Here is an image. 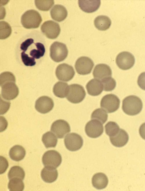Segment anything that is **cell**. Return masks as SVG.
<instances>
[{"label": "cell", "mask_w": 145, "mask_h": 191, "mask_svg": "<svg viewBox=\"0 0 145 191\" xmlns=\"http://www.w3.org/2000/svg\"><path fill=\"white\" fill-rule=\"evenodd\" d=\"M88 93L93 96H97L101 94L103 89L101 82L96 79L89 81L86 85Z\"/></svg>", "instance_id": "cell-18"}, {"label": "cell", "mask_w": 145, "mask_h": 191, "mask_svg": "<svg viewBox=\"0 0 145 191\" xmlns=\"http://www.w3.org/2000/svg\"><path fill=\"white\" fill-rule=\"evenodd\" d=\"M94 66L92 60L88 57L82 56L77 60L75 67L77 73L81 75L89 74Z\"/></svg>", "instance_id": "cell-8"}, {"label": "cell", "mask_w": 145, "mask_h": 191, "mask_svg": "<svg viewBox=\"0 0 145 191\" xmlns=\"http://www.w3.org/2000/svg\"><path fill=\"white\" fill-rule=\"evenodd\" d=\"M21 57L22 62L26 66H32L36 64L35 59L30 57L25 52L21 53Z\"/></svg>", "instance_id": "cell-36"}, {"label": "cell", "mask_w": 145, "mask_h": 191, "mask_svg": "<svg viewBox=\"0 0 145 191\" xmlns=\"http://www.w3.org/2000/svg\"><path fill=\"white\" fill-rule=\"evenodd\" d=\"M108 115L105 110L101 108L95 110L91 115L92 119H96L102 124L104 123L107 120Z\"/></svg>", "instance_id": "cell-29"}, {"label": "cell", "mask_w": 145, "mask_h": 191, "mask_svg": "<svg viewBox=\"0 0 145 191\" xmlns=\"http://www.w3.org/2000/svg\"><path fill=\"white\" fill-rule=\"evenodd\" d=\"M110 139L113 145L117 147H121L127 144L129 136L127 133L124 130L120 129L117 134L110 137Z\"/></svg>", "instance_id": "cell-17"}, {"label": "cell", "mask_w": 145, "mask_h": 191, "mask_svg": "<svg viewBox=\"0 0 145 191\" xmlns=\"http://www.w3.org/2000/svg\"><path fill=\"white\" fill-rule=\"evenodd\" d=\"M101 4L100 0H79V6L83 11L92 13L97 10Z\"/></svg>", "instance_id": "cell-21"}, {"label": "cell", "mask_w": 145, "mask_h": 191, "mask_svg": "<svg viewBox=\"0 0 145 191\" xmlns=\"http://www.w3.org/2000/svg\"><path fill=\"white\" fill-rule=\"evenodd\" d=\"M15 83L12 82H7L1 86V95L5 100H12L18 96L19 90Z\"/></svg>", "instance_id": "cell-14"}, {"label": "cell", "mask_w": 145, "mask_h": 191, "mask_svg": "<svg viewBox=\"0 0 145 191\" xmlns=\"http://www.w3.org/2000/svg\"><path fill=\"white\" fill-rule=\"evenodd\" d=\"M8 176L10 180L14 177L23 180L25 176V173L22 168L18 166H15L10 168Z\"/></svg>", "instance_id": "cell-30"}, {"label": "cell", "mask_w": 145, "mask_h": 191, "mask_svg": "<svg viewBox=\"0 0 145 191\" xmlns=\"http://www.w3.org/2000/svg\"><path fill=\"white\" fill-rule=\"evenodd\" d=\"M85 131L88 137L93 138H97L100 136L104 131L102 123L97 120L92 119L86 124Z\"/></svg>", "instance_id": "cell-10"}, {"label": "cell", "mask_w": 145, "mask_h": 191, "mask_svg": "<svg viewBox=\"0 0 145 191\" xmlns=\"http://www.w3.org/2000/svg\"><path fill=\"white\" fill-rule=\"evenodd\" d=\"M86 96V92L84 87L77 84H72L69 87V90L66 98L68 101L74 104L81 102Z\"/></svg>", "instance_id": "cell-4"}, {"label": "cell", "mask_w": 145, "mask_h": 191, "mask_svg": "<svg viewBox=\"0 0 145 191\" xmlns=\"http://www.w3.org/2000/svg\"><path fill=\"white\" fill-rule=\"evenodd\" d=\"M55 74L58 79L60 80L68 82L73 78L75 71L73 67L67 64H59L56 68Z\"/></svg>", "instance_id": "cell-9"}, {"label": "cell", "mask_w": 145, "mask_h": 191, "mask_svg": "<svg viewBox=\"0 0 145 191\" xmlns=\"http://www.w3.org/2000/svg\"><path fill=\"white\" fill-rule=\"evenodd\" d=\"M94 25L98 30L105 31L110 27L111 21L108 17L100 15L97 17L94 21Z\"/></svg>", "instance_id": "cell-25"}, {"label": "cell", "mask_w": 145, "mask_h": 191, "mask_svg": "<svg viewBox=\"0 0 145 191\" xmlns=\"http://www.w3.org/2000/svg\"><path fill=\"white\" fill-rule=\"evenodd\" d=\"M51 131L59 138H62L70 131L68 123L64 120H56L52 124Z\"/></svg>", "instance_id": "cell-13"}, {"label": "cell", "mask_w": 145, "mask_h": 191, "mask_svg": "<svg viewBox=\"0 0 145 191\" xmlns=\"http://www.w3.org/2000/svg\"><path fill=\"white\" fill-rule=\"evenodd\" d=\"M42 140L46 148L56 147L57 139L55 134L51 131H48L44 134Z\"/></svg>", "instance_id": "cell-26"}, {"label": "cell", "mask_w": 145, "mask_h": 191, "mask_svg": "<svg viewBox=\"0 0 145 191\" xmlns=\"http://www.w3.org/2000/svg\"><path fill=\"white\" fill-rule=\"evenodd\" d=\"M120 100L116 95L110 94L104 96L100 102L101 107L104 109L108 113L116 111L119 108Z\"/></svg>", "instance_id": "cell-5"}, {"label": "cell", "mask_w": 145, "mask_h": 191, "mask_svg": "<svg viewBox=\"0 0 145 191\" xmlns=\"http://www.w3.org/2000/svg\"><path fill=\"white\" fill-rule=\"evenodd\" d=\"M50 56L54 61L59 62L67 57L68 51L66 45L62 43L55 42L50 46Z\"/></svg>", "instance_id": "cell-3"}, {"label": "cell", "mask_w": 145, "mask_h": 191, "mask_svg": "<svg viewBox=\"0 0 145 191\" xmlns=\"http://www.w3.org/2000/svg\"><path fill=\"white\" fill-rule=\"evenodd\" d=\"M42 21L40 14L33 10L26 11L21 17V21L23 26L28 29L37 28Z\"/></svg>", "instance_id": "cell-2"}, {"label": "cell", "mask_w": 145, "mask_h": 191, "mask_svg": "<svg viewBox=\"0 0 145 191\" xmlns=\"http://www.w3.org/2000/svg\"><path fill=\"white\" fill-rule=\"evenodd\" d=\"M134 56L130 53L123 51L119 53L116 59V63L118 66L122 70L130 69L135 63Z\"/></svg>", "instance_id": "cell-6"}, {"label": "cell", "mask_w": 145, "mask_h": 191, "mask_svg": "<svg viewBox=\"0 0 145 191\" xmlns=\"http://www.w3.org/2000/svg\"><path fill=\"white\" fill-rule=\"evenodd\" d=\"M69 87L68 84L62 82H58L54 86L53 91L57 97L64 98L66 97L68 94Z\"/></svg>", "instance_id": "cell-24"}, {"label": "cell", "mask_w": 145, "mask_h": 191, "mask_svg": "<svg viewBox=\"0 0 145 191\" xmlns=\"http://www.w3.org/2000/svg\"><path fill=\"white\" fill-rule=\"evenodd\" d=\"M42 161L45 166H52L56 168L61 164L62 158L60 154L57 151L50 150L44 153Z\"/></svg>", "instance_id": "cell-11"}, {"label": "cell", "mask_w": 145, "mask_h": 191, "mask_svg": "<svg viewBox=\"0 0 145 191\" xmlns=\"http://www.w3.org/2000/svg\"><path fill=\"white\" fill-rule=\"evenodd\" d=\"M50 15L54 20L60 22L66 17L68 12L66 8L63 6L57 4L54 6L50 10Z\"/></svg>", "instance_id": "cell-20"}, {"label": "cell", "mask_w": 145, "mask_h": 191, "mask_svg": "<svg viewBox=\"0 0 145 191\" xmlns=\"http://www.w3.org/2000/svg\"><path fill=\"white\" fill-rule=\"evenodd\" d=\"M37 8L42 11L48 10L54 4L53 0H35Z\"/></svg>", "instance_id": "cell-34"}, {"label": "cell", "mask_w": 145, "mask_h": 191, "mask_svg": "<svg viewBox=\"0 0 145 191\" xmlns=\"http://www.w3.org/2000/svg\"><path fill=\"white\" fill-rule=\"evenodd\" d=\"M103 89L105 91H111L113 90L116 86L115 80L111 77L104 78L101 80Z\"/></svg>", "instance_id": "cell-33"}, {"label": "cell", "mask_w": 145, "mask_h": 191, "mask_svg": "<svg viewBox=\"0 0 145 191\" xmlns=\"http://www.w3.org/2000/svg\"><path fill=\"white\" fill-rule=\"evenodd\" d=\"M10 82H15V78L12 73L9 72H5L1 74L0 84L1 87L5 83Z\"/></svg>", "instance_id": "cell-35"}, {"label": "cell", "mask_w": 145, "mask_h": 191, "mask_svg": "<svg viewBox=\"0 0 145 191\" xmlns=\"http://www.w3.org/2000/svg\"><path fill=\"white\" fill-rule=\"evenodd\" d=\"M33 42L34 40L32 39H28L21 44L20 49L23 51L25 52Z\"/></svg>", "instance_id": "cell-40"}, {"label": "cell", "mask_w": 145, "mask_h": 191, "mask_svg": "<svg viewBox=\"0 0 145 191\" xmlns=\"http://www.w3.org/2000/svg\"><path fill=\"white\" fill-rule=\"evenodd\" d=\"M139 132L141 137L145 140V122L142 124L140 127Z\"/></svg>", "instance_id": "cell-41"}, {"label": "cell", "mask_w": 145, "mask_h": 191, "mask_svg": "<svg viewBox=\"0 0 145 191\" xmlns=\"http://www.w3.org/2000/svg\"><path fill=\"white\" fill-rule=\"evenodd\" d=\"M35 48L30 51V57L34 59H38L44 56L45 49L44 45L41 43L37 42L35 43Z\"/></svg>", "instance_id": "cell-28"}, {"label": "cell", "mask_w": 145, "mask_h": 191, "mask_svg": "<svg viewBox=\"0 0 145 191\" xmlns=\"http://www.w3.org/2000/svg\"><path fill=\"white\" fill-rule=\"evenodd\" d=\"M22 180L17 177L10 179L8 185V189L10 191H23L24 185Z\"/></svg>", "instance_id": "cell-27"}, {"label": "cell", "mask_w": 145, "mask_h": 191, "mask_svg": "<svg viewBox=\"0 0 145 191\" xmlns=\"http://www.w3.org/2000/svg\"><path fill=\"white\" fill-rule=\"evenodd\" d=\"M93 186L97 189L101 190L105 188L108 183V179L107 176L102 173L95 174L92 179Z\"/></svg>", "instance_id": "cell-22"}, {"label": "cell", "mask_w": 145, "mask_h": 191, "mask_svg": "<svg viewBox=\"0 0 145 191\" xmlns=\"http://www.w3.org/2000/svg\"><path fill=\"white\" fill-rule=\"evenodd\" d=\"M106 134L110 137L116 135L119 132L120 128L119 125L115 122L109 121L105 125Z\"/></svg>", "instance_id": "cell-31"}, {"label": "cell", "mask_w": 145, "mask_h": 191, "mask_svg": "<svg viewBox=\"0 0 145 191\" xmlns=\"http://www.w3.org/2000/svg\"><path fill=\"white\" fill-rule=\"evenodd\" d=\"M8 166L7 160L4 157L0 156V174L4 173Z\"/></svg>", "instance_id": "cell-38"}, {"label": "cell", "mask_w": 145, "mask_h": 191, "mask_svg": "<svg viewBox=\"0 0 145 191\" xmlns=\"http://www.w3.org/2000/svg\"><path fill=\"white\" fill-rule=\"evenodd\" d=\"M112 74L110 67L107 65L103 64L97 65L93 72L94 78L101 80L106 77H111Z\"/></svg>", "instance_id": "cell-16"}, {"label": "cell", "mask_w": 145, "mask_h": 191, "mask_svg": "<svg viewBox=\"0 0 145 191\" xmlns=\"http://www.w3.org/2000/svg\"><path fill=\"white\" fill-rule=\"evenodd\" d=\"M66 148L71 151H75L79 149L82 146L83 140L79 134L74 133L68 134L64 139Z\"/></svg>", "instance_id": "cell-7"}, {"label": "cell", "mask_w": 145, "mask_h": 191, "mask_svg": "<svg viewBox=\"0 0 145 191\" xmlns=\"http://www.w3.org/2000/svg\"><path fill=\"white\" fill-rule=\"evenodd\" d=\"M26 154L25 149L22 146L17 145L14 146L10 149L9 155L12 160L18 161L23 159Z\"/></svg>", "instance_id": "cell-23"}, {"label": "cell", "mask_w": 145, "mask_h": 191, "mask_svg": "<svg viewBox=\"0 0 145 191\" xmlns=\"http://www.w3.org/2000/svg\"><path fill=\"white\" fill-rule=\"evenodd\" d=\"M42 32L47 37L50 39L56 38L60 32V28L58 23L51 20L46 21L41 27Z\"/></svg>", "instance_id": "cell-12"}, {"label": "cell", "mask_w": 145, "mask_h": 191, "mask_svg": "<svg viewBox=\"0 0 145 191\" xmlns=\"http://www.w3.org/2000/svg\"><path fill=\"white\" fill-rule=\"evenodd\" d=\"M142 107L141 100L137 96H129L123 100L122 109L128 115L133 116L138 114L142 111Z\"/></svg>", "instance_id": "cell-1"}, {"label": "cell", "mask_w": 145, "mask_h": 191, "mask_svg": "<svg viewBox=\"0 0 145 191\" xmlns=\"http://www.w3.org/2000/svg\"><path fill=\"white\" fill-rule=\"evenodd\" d=\"M54 105L53 101L50 98L47 96L39 97L36 101L35 107L39 112L45 114L50 111Z\"/></svg>", "instance_id": "cell-15"}, {"label": "cell", "mask_w": 145, "mask_h": 191, "mask_svg": "<svg viewBox=\"0 0 145 191\" xmlns=\"http://www.w3.org/2000/svg\"><path fill=\"white\" fill-rule=\"evenodd\" d=\"M10 106L9 102H7L0 98V114L5 113L8 110Z\"/></svg>", "instance_id": "cell-37"}, {"label": "cell", "mask_w": 145, "mask_h": 191, "mask_svg": "<svg viewBox=\"0 0 145 191\" xmlns=\"http://www.w3.org/2000/svg\"><path fill=\"white\" fill-rule=\"evenodd\" d=\"M58 172L55 168L50 166H45L42 170L41 176L46 182L51 183L55 181L58 177Z\"/></svg>", "instance_id": "cell-19"}, {"label": "cell", "mask_w": 145, "mask_h": 191, "mask_svg": "<svg viewBox=\"0 0 145 191\" xmlns=\"http://www.w3.org/2000/svg\"><path fill=\"white\" fill-rule=\"evenodd\" d=\"M11 26L7 22L2 21L0 22V38L4 39L9 37L11 34Z\"/></svg>", "instance_id": "cell-32"}, {"label": "cell", "mask_w": 145, "mask_h": 191, "mask_svg": "<svg viewBox=\"0 0 145 191\" xmlns=\"http://www.w3.org/2000/svg\"><path fill=\"white\" fill-rule=\"evenodd\" d=\"M137 83L139 86L145 90V72L141 73L138 77Z\"/></svg>", "instance_id": "cell-39"}]
</instances>
